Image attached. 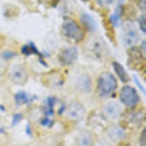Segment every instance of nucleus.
<instances>
[{
	"label": "nucleus",
	"instance_id": "nucleus-5",
	"mask_svg": "<svg viewBox=\"0 0 146 146\" xmlns=\"http://www.w3.org/2000/svg\"><path fill=\"white\" fill-rule=\"evenodd\" d=\"M64 113H66V116L69 117L71 121H76V123L86 119V116H88V111H86L84 104L79 101V99H72V101L67 102Z\"/></svg>",
	"mask_w": 146,
	"mask_h": 146
},
{
	"label": "nucleus",
	"instance_id": "nucleus-8",
	"mask_svg": "<svg viewBox=\"0 0 146 146\" xmlns=\"http://www.w3.org/2000/svg\"><path fill=\"white\" fill-rule=\"evenodd\" d=\"M92 86H94V81H92L91 74H88V72H79L76 76V79H74V88L81 94L92 92Z\"/></svg>",
	"mask_w": 146,
	"mask_h": 146
},
{
	"label": "nucleus",
	"instance_id": "nucleus-6",
	"mask_svg": "<svg viewBox=\"0 0 146 146\" xmlns=\"http://www.w3.org/2000/svg\"><path fill=\"white\" fill-rule=\"evenodd\" d=\"M101 113L108 121L116 123L117 119H121V116H123V106H121V102L114 101V99H109V101H106L102 104Z\"/></svg>",
	"mask_w": 146,
	"mask_h": 146
},
{
	"label": "nucleus",
	"instance_id": "nucleus-25",
	"mask_svg": "<svg viewBox=\"0 0 146 146\" xmlns=\"http://www.w3.org/2000/svg\"><path fill=\"white\" fill-rule=\"evenodd\" d=\"M141 74H143V77H145V81H146V64L143 66V69H141Z\"/></svg>",
	"mask_w": 146,
	"mask_h": 146
},
{
	"label": "nucleus",
	"instance_id": "nucleus-1",
	"mask_svg": "<svg viewBox=\"0 0 146 146\" xmlns=\"http://www.w3.org/2000/svg\"><path fill=\"white\" fill-rule=\"evenodd\" d=\"M60 34L64 39H67L69 42L72 44H81L84 42L86 39V30L81 25L79 20H76L72 17H66L62 20V25H60Z\"/></svg>",
	"mask_w": 146,
	"mask_h": 146
},
{
	"label": "nucleus",
	"instance_id": "nucleus-13",
	"mask_svg": "<svg viewBox=\"0 0 146 146\" xmlns=\"http://www.w3.org/2000/svg\"><path fill=\"white\" fill-rule=\"evenodd\" d=\"M88 52L91 57L98 59V60H101V59L106 57V45H104V42H102L99 37H96V39H92L91 42H89L88 45Z\"/></svg>",
	"mask_w": 146,
	"mask_h": 146
},
{
	"label": "nucleus",
	"instance_id": "nucleus-19",
	"mask_svg": "<svg viewBox=\"0 0 146 146\" xmlns=\"http://www.w3.org/2000/svg\"><path fill=\"white\" fill-rule=\"evenodd\" d=\"M138 145H139V146H146V126H143V128H141L139 139H138Z\"/></svg>",
	"mask_w": 146,
	"mask_h": 146
},
{
	"label": "nucleus",
	"instance_id": "nucleus-22",
	"mask_svg": "<svg viewBox=\"0 0 146 146\" xmlns=\"http://www.w3.org/2000/svg\"><path fill=\"white\" fill-rule=\"evenodd\" d=\"M15 99H17V104H22L24 101H27V96H25V94H22V92H19V94L15 96Z\"/></svg>",
	"mask_w": 146,
	"mask_h": 146
},
{
	"label": "nucleus",
	"instance_id": "nucleus-9",
	"mask_svg": "<svg viewBox=\"0 0 146 146\" xmlns=\"http://www.w3.org/2000/svg\"><path fill=\"white\" fill-rule=\"evenodd\" d=\"M104 133H106V138L113 143H121L126 138V128L119 123H113V124L106 126Z\"/></svg>",
	"mask_w": 146,
	"mask_h": 146
},
{
	"label": "nucleus",
	"instance_id": "nucleus-2",
	"mask_svg": "<svg viewBox=\"0 0 146 146\" xmlns=\"http://www.w3.org/2000/svg\"><path fill=\"white\" fill-rule=\"evenodd\" d=\"M117 92V77L111 72H101L96 79V94L101 99H109Z\"/></svg>",
	"mask_w": 146,
	"mask_h": 146
},
{
	"label": "nucleus",
	"instance_id": "nucleus-21",
	"mask_svg": "<svg viewBox=\"0 0 146 146\" xmlns=\"http://www.w3.org/2000/svg\"><path fill=\"white\" fill-rule=\"evenodd\" d=\"M40 2H42L44 5H47V7H57L60 0H40Z\"/></svg>",
	"mask_w": 146,
	"mask_h": 146
},
{
	"label": "nucleus",
	"instance_id": "nucleus-18",
	"mask_svg": "<svg viewBox=\"0 0 146 146\" xmlns=\"http://www.w3.org/2000/svg\"><path fill=\"white\" fill-rule=\"evenodd\" d=\"M94 2H96V5L101 7V9H108V7H111V5L114 3V0H94Z\"/></svg>",
	"mask_w": 146,
	"mask_h": 146
},
{
	"label": "nucleus",
	"instance_id": "nucleus-7",
	"mask_svg": "<svg viewBox=\"0 0 146 146\" xmlns=\"http://www.w3.org/2000/svg\"><path fill=\"white\" fill-rule=\"evenodd\" d=\"M7 76H9L10 82L19 84V86H24L29 81V72H27V67L24 64H14V66H10Z\"/></svg>",
	"mask_w": 146,
	"mask_h": 146
},
{
	"label": "nucleus",
	"instance_id": "nucleus-17",
	"mask_svg": "<svg viewBox=\"0 0 146 146\" xmlns=\"http://www.w3.org/2000/svg\"><path fill=\"white\" fill-rule=\"evenodd\" d=\"M134 5L139 12H143V15H146V0H134Z\"/></svg>",
	"mask_w": 146,
	"mask_h": 146
},
{
	"label": "nucleus",
	"instance_id": "nucleus-23",
	"mask_svg": "<svg viewBox=\"0 0 146 146\" xmlns=\"http://www.w3.org/2000/svg\"><path fill=\"white\" fill-rule=\"evenodd\" d=\"M139 50H141V54H143V56H145V59H146V39L141 42V44H139Z\"/></svg>",
	"mask_w": 146,
	"mask_h": 146
},
{
	"label": "nucleus",
	"instance_id": "nucleus-20",
	"mask_svg": "<svg viewBox=\"0 0 146 146\" xmlns=\"http://www.w3.org/2000/svg\"><path fill=\"white\" fill-rule=\"evenodd\" d=\"M138 25H139V30L146 34V15H141L139 19H138Z\"/></svg>",
	"mask_w": 146,
	"mask_h": 146
},
{
	"label": "nucleus",
	"instance_id": "nucleus-14",
	"mask_svg": "<svg viewBox=\"0 0 146 146\" xmlns=\"http://www.w3.org/2000/svg\"><path fill=\"white\" fill-rule=\"evenodd\" d=\"M74 145L76 146H94V134L89 129H81L76 134Z\"/></svg>",
	"mask_w": 146,
	"mask_h": 146
},
{
	"label": "nucleus",
	"instance_id": "nucleus-11",
	"mask_svg": "<svg viewBox=\"0 0 146 146\" xmlns=\"http://www.w3.org/2000/svg\"><path fill=\"white\" fill-rule=\"evenodd\" d=\"M128 62H129L131 69H136V71H141L143 69V66L146 64V59L141 54L139 47L134 45V47H129L128 49Z\"/></svg>",
	"mask_w": 146,
	"mask_h": 146
},
{
	"label": "nucleus",
	"instance_id": "nucleus-16",
	"mask_svg": "<svg viewBox=\"0 0 146 146\" xmlns=\"http://www.w3.org/2000/svg\"><path fill=\"white\" fill-rule=\"evenodd\" d=\"M113 67H114V71H116V77H117V79H121L123 82H128V81H129L128 72L124 71V67H123L119 62H113Z\"/></svg>",
	"mask_w": 146,
	"mask_h": 146
},
{
	"label": "nucleus",
	"instance_id": "nucleus-4",
	"mask_svg": "<svg viewBox=\"0 0 146 146\" xmlns=\"http://www.w3.org/2000/svg\"><path fill=\"white\" fill-rule=\"evenodd\" d=\"M117 96H119V102H121L126 109H134V108H138L139 102H141V98H139L138 91L133 88V86H128V84L121 88V91L117 92Z\"/></svg>",
	"mask_w": 146,
	"mask_h": 146
},
{
	"label": "nucleus",
	"instance_id": "nucleus-15",
	"mask_svg": "<svg viewBox=\"0 0 146 146\" xmlns=\"http://www.w3.org/2000/svg\"><path fill=\"white\" fill-rule=\"evenodd\" d=\"M79 22H81V25L84 27L86 32H94V30H96V22H94V19L89 14H81Z\"/></svg>",
	"mask_w": 146,
	"mask_h": 146
},
{
	"label": "nucleus",
	"instance_id": "nucleus-12",
	"mask_svg": "<svg viewBox=\"0 0 146 146\" xmlns=\"http://www.w3.org/2000/svg\"><path fill=\"white\" fill-rule=\"evenodd\" d=\"M138 42H139V34H138V30L134 29L133 24H126V25L123 27V44L129 49V47H134Z\"/></svg>",
	"mask_w": 146,
	"mask_h": 146
},
{
	"label": "nucleus",
	"instance_id": "nucleus-3",
	"mask_svg": "<svg viewBox=\"0 0 146 146\" xmlns=\"http://www.w3.org/2000/svg\"><path fill=\"white\" fill-rule=\"evenodd\" d=\"M123 126L126 129H141L143 126H146V108H134V109H128L126 113H123Z\"/></svg>",
	"mask_w": 146,
	"mask_h": 146
},
{
	"label": "nucleus",
	"instance_id": "nucleus-10",
	"mask_svg": "<svg viewBox=\"0 0 146 146\" xmlns=\"http://www.w3.org/2000/svg\"><path fill=\"white\" fill-rule=\"evenodd\" d=\"M79 57V49L76 45H66L59 52V62L62 66H72Z\"/></svg>",
	"mask_w": 146,
	"mask_h": 146
},
{
	"label": "nucleus",
	"instance_id": "nucleus-24",
	"mask_svg": "<svg viewBox=\"0 0 146 146\" xmlns=\"http://www.w3.org/2000/svg\"><path fill=\"white\" fill-rule=\"evenodd\" d=\"M14 54H12V50H5V54H2V57L3 59H9V57H12Z\"/></svg>",
	"mask_w": 146,
	"mask_h": 146
}]
</instances>
